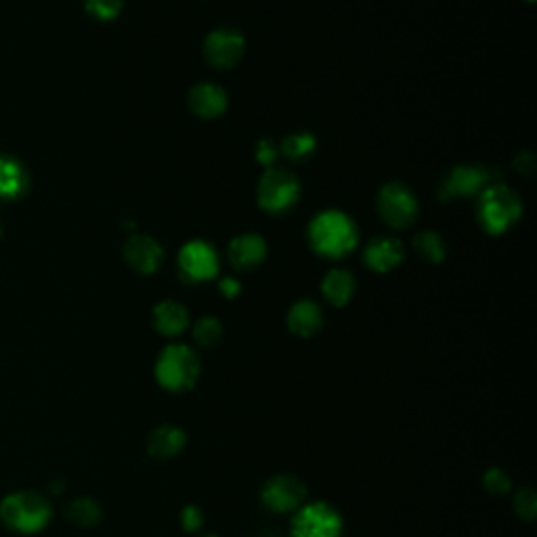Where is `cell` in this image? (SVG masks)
<instances>
[{"instance_id":"18","label":"cell","mask_w":537,"mask_h":537,"mask_svg":"<svg viewBox=\"0 0 537 537\" xmlns=\"http://www.w3.org/2000/svg\"><path fill=\"white\" fill-rule=\"evenodd\" d=\"M154 326L162 336H181L189 328V311L177 300H162L154 309Z\"/></svg>"},{"instance_id":"28","label":"cell","mask_w":537,"mask_h":537,"mask_svg":"<svg viewBox=\"0 0 537 537\" xmlns=\"http://www.w3.org/2000/svg\"><path fill=\"white\" fill-rule=\"evenodd\" d=\"M181 525H183V529H185L187 533H196V531H200L202 525H204V512H202L198 506H193V504L185 506V508L181 510Z\"/></svg>"},{"instance_id":"13","label":"cell","mask_w":537,"mask_h":537,"mask_svg":"<svg viewBox=\"0 0 537 537\" xmlns=\"http://www.w3.org/2000/svg\"><path fill=\"white\" fill-rule=\"evenodd\" d=\"M265 259H267V244L261 235L242 233L229 244V261L242 273L259 269L265 263Z\"/></svg>"},{"instance_id":"25","label":"cell","mask_w":537,"mask_h":537,"mask_svg":"<svg viewBox=\"0 0 537 537\" xmlns=\"http://www.w3.org/2000/svg\"><path fill=\"white\" fill-rule=\"evenodd\" d=\"M84 5H87V11L93 17L101 21H110L120 15L124 0H84Z\"/></svg>"},{"instance_id":"3","label":"cell","mask_w":537,"mask_h":537,"mask_svg":"<svg viewBox=\"0 0 537 537\" xmlns=\"http://www.w3.org/2000/svg\"><path fill=\"white\" fill-rule=\"evenodd\" d=\"M202 372L198 353L187 345H168L156 361V380L170 393H185L196 386Z\"/></svg>"},{"instance_id":"12","label":"cell","mask_w":537,"mask_h":537,"mask_svg":"<svg viewBox=\"0 0 537 537\" xmlns=\"http://www.w3.org/2000/svg\"><path fill=\"white\" fill-rule=\"evenodd\" d=\"M124 259L137 273L152 275L162 267L164 250L154 238L137 233L124 244Z\"/></svg>"},{"instance_id":"21","label":"cell","mask_w":537,"mask_h":537,"mask_svg":"<svg viewBox=\"0 0 537 537\" xmlns=\"http://www.w3.org/2000/svg\"><path fill=\"white\" fill-rule=\"evenodd\" d=\"M414 248H416L420 259H424L426 263H433V265L443 263L445 256H447V244L435 231L418 233L414 238Z\"/></svg>"},{"instance_id":"7","label":"cell","mask_w":537,"mask_h":537,"mask_svg":"<svg viewBox=\"0 0 537 537\" xmlns=\"http://www.w3.org/2000/svg\"><path fill=\"white\" fill-rule=\"evenodd\" d=\"M376 206L380 219L393 229L410 227L418 217V200L414 191L397 181L386 183L380 189Z\"/></svg>"},{"instance_id":"11","label":"cell","mask_w":537,"mask_h":537,"mask_svg":"<svg viewBox=\"0 0 537 537\" xmlns=\"http://www.w3.org/2000/svg\"><path fill=\"white\" fill-rule=\"evenodd\" d=\"M491 185L489 170L483 166H456L445 177L439 189V198L443 202L462 200V198H479V193Z\"/></svg>"},{"instance_id":"10","label":"cell","mask_w":537,"mask_h":537,"mask_svg":"<svg viewBox=\"0 0 537 537\" xmlns=\"http://www.w3.org/2000/svg\"><path fill=\"white\" fill-rule=\"evenodd\" d=\"M261 498L269 510L288 514L307 504V487L292 475H277L265 483Z\"/></svg>"},{"instance_id":"8","label":"cell","mask_w":537,"mask_h":537,"mask_svg":"<svg viewBox=\"0 0 537 537\" xmlns=\"http://www.w3.org/2000/svg\"><path fill=\"white\" fill-rule=\"evenodd\" d=\"M246 53L244 36L233 28H217L206 36L204 57L214 70H231Z\"/></svg>"},{"instance_id":"20","label":"cell","mask_w":537,"mask_h":537,"mask_svg":"<svg viewBox=\"0 0 537 537\" xmlns=\"http://www.w3.org/2000/svg\"><path fill=\"white\" fill-rule=\"evenodd\" d=\"M28 189V173L15 158L0 156V196L19 198Z\"/></svg>"},{"instance_id":"24","label":"cell","mask_w":537,"mask_h":537,"mask_svg":"<svg viewBox=\"0 0 537 537\" xmlns=\"http://www.w3.org/2000/svg\"><path fill=\"white\" fill-rule=\"evenodd\" d=\"M223 338V324L217 317H202L193 326V340L198 342L202 349L217 347Z\"/></svg>"},{"instance_id":"1","label":"cell","mask_w":537,"mask_h":537,"mask_svg":"<svg viewBox=\"0 0 537 537\" xmlns=\"http://www.w3.org/2000/svg\"><path fill=\"white\" fill-rule=\"evenodd\" d=\"M309 246L326 259H342L359 244V231L349 214L326 210L317 214L307 231Z\"/></svg>"},{"instance_id":"23","label":"cell","mask_w":537,"mask_h":537,"mask_svg":"<svg viewBox=\"0 0 537 537\" xmlns=\"http://www.w3.org/2000/svg\"><path fill=\"white\" fill-rule=\"evenodd\" d=\"M68 517H70L72 523H76L80 527H93L103 519V512H101V506L95 500L80 498V500L70 504Z\"/></svg>"},{"instance_id":"26","label":"cell","mask_w":537,"mask_h":537,"mask_svg":"<svg viewBox=\"0 0 537 537\" xmlns=\"http://www.w3.org/2000/svg\"><path fill=\"white\" fill-rule=\"evenodd\" d=\"M483 485L489 493H496V496H502V493L510 491L512 481L508 477V472H504L502 468H489L483 477Z\"/></svg>"},{"instance_id":"6","label":"cell","mask_w":537,"mask_h":537,"mask_svg":"<svg viewBox=\"0 0 537 537\" xmlns=\"http://www.w3.org/2000/svg\"><path fill=\"white\" fill-rule=\"evenodd\" d=\"M340 512L328 502L303 504L292 521V537H340L342 535Z\"/></svg>"},{"instance_id":"19","label":"cell","mask_w":537,"mask_h":537,"mask_svg":"<svg viewBox=\"0 0 537 537\" xmlns=\"http://www.w3.org/2000/svg\"><path fill=\"white\" fill-rule=\"evenodd\" d=\"M324 298L334 307H345L355 294V277L347 269H332L321 282Z\"/></svg>"},{"instance_id":"31","label":"cell","mask_w":537,"mask_h":537,"mask_svg":"<svg viewBox=\"0 0 537 537\" xmlns=\"http://www.w3.org/2000/svg\"><path fill=\"white\" fill-rule=\"evenodd\" d=\"M514 164H517V168H519V170H523L525 175H531V173H533V166H535V162H533V156H531V154H521V156L517 158V162H514Z\"/></svg>"},{"instance_id":"32","label":"cell","mask_w":537,"mask_h":537,"mask_svg":"<svg viewBox=\"0 0 537 537\" xmlns=\"http://www.w3.org/2000/svg\"><path fill=\"white\" fill-rule=\"evenodd\" d=\"M206 537H217V535H206Z\"/></svg>"},{"instance_id":"14","label":"cell","mask_w":537,"mask_h":537,"mask_svg":"<svg viewBox=\"0 0 537 537\" xmlns=\"http://www.w3.org/2000/svg\"><path fill=\"white\" fill-rule=\"evenodd\" d=\"M187 103H189V110L193 114L204 118V120H212V118H219L227 110L229 99L219 84L200 82L189 91Z\"/></svg>"},{"instance_id":"16","label":"cell","mask_w":537,"mask_h":537,"mask_svg":"<svg viewBox=\"0 0 537 537\" xmlns=\"http://www.w3.org/2000/svg\"><path fill=\"white\" fill-rule=\"evenodd\" d=\"M288 328L300 338H311L324 328V311L313 300H298L288 311Z\"/></svg>"},{"instance_id":"5","label":"cell","mask_w":537,"mask_h":537,"mask_svg":"<svg viewBox=\"0 0 537 537\" xmlns=\"http://www.w3.org/2000/svg\"><path fill=\"white\" fill-rule=\"evenodd\" d=\"M256 198L265 212H288L300 198V183L288 170L271 166L259 181Z\"/></svg>"},{"instance_id":"22","label":"cell","mask_w":537,"mask_h":537,"mask_svg":"<svg viewBox=\"0 0 537 537\" xmlns=\"http://www.w3.org/2000/svg\"><path fill=\"white\" fill-rule=\"evenodd\" d=\"M317 147V141L313 135L309 133H294V135H288L282 143V152L288 160L292 162H300V160H307L309 156H313Z\"/></svg>"},{"instance_id":"2","label":"cell","mask_w":537,"mask_h":537,"mask_svg":"<svg viewBox=\"0 0 537 537\" xmlns=\"http://www.w3.org/2000/svg\"><path fill=\"white\" fill-rule=\"evenodd\" d=\"M521 214L523 202L508 185H487L479 193L477 221L483 231L491 235H502L521 219Z\"/></svg>"},{"instance_id":"29","label":"cell","mask_w":537,"mask_h":537,"mask_svg":"<svg viewBox=\"0 0 537 537\" xmlns=\"http://www.w3.org/2000/svg\"><path fill=\"white\" fill-rule=\"evenodd\" d=\"M254 156H256V160H259L263 166L271 168L277 162V158H279V149H277V145L271 139H263V141H259V145H256Z\"/></svg>"},{"instance_id":"15","label":"cell","mask_w":537,"mask_h":537,"mask_svg":"<svg viewBox=\"0 0 537 537\" xmlns=\"http://www.w3.org/2000/svg\"><path fill=\"white\" fill-rule=\"evenodd\" d=\"M403 256H405V250L397 238H391V235H380V238H374L368 246H365L363 261L376 273H389L397 265H401Z\"/></svg>"},{"instance_id":"27","label":"cell","mask_w":537,"mask_h":537,"mask_svg":"<svg viewBox=\"0 0 537 537\" xmlns=\"http://www.w3.org/2000/svg\"><path fill=\"white\" fill-rule=\"evenodd\" d=\"M514 508H517V514L527 521H533L535 510H537V498L535 491L531 487H525L517 493V498H514Z\"/></svg>"},{"instance_id":"30","label":"cell","mask_w":537,"mask_h":537,"mask_svg":"<svg viewBox=\"0 0 537 537\" xmlns=\"http://www.w3.org/2000/svg\"><path fill=\"white\" fill-rule=\"evenodd\" d=\"M219 290L225 298H235V296H240L242 284L235 277H223L219 282Z\"/></svg>"},{"instance_id":"17","label":"cell","mask_w":537,"mask_h":537,"mask_svg":"<svg viewBox=\"0 0 537 537\" xmlns=\"http://www.w3.org/2000/svg\"><path fill=\"white\" fill-rule=\"evenodd\" d=\"M185 445H187V435L179 426H173V424H162L154 428V431L147 437L149 456L160 458V460L179 456Z\"/></svg>"},{"instance_id":"4","label":"cell","mask_w":537,"mask_h":537,"mask_svg":"<svg viewBox=\"0 0 537 537\" xmlns=\"http://www.w3.org/2000/svg\"><path fill=\"white\" fill-rule=\"evenodd\" d=\"M51 514L53 510L49 500L36 491H17L0 504V517L11 529L21 533L45 529L51 521Z\"/></svg>"},{"instance_id":"9","label":"cell","mask_w":537,"mask_h":537,"mask_svg":"<svg viewBox=\"0 0 537 537\" xmlns=\"http://www.w3.org/2000/svg\"><path fill=\"white\" fill-rule=\"evenodd\" d=\"M179 271L185 282H208L219 273V254L208 242H189L179 252Z\"/></svg>"}]
</instances>
